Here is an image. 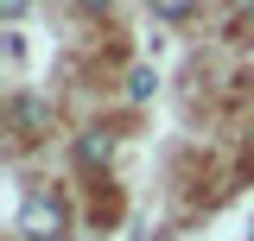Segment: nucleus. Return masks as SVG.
Returning <instances> with one entry per match:
<instances>
[{"label": "nucleus", "instance_id": "39448f33", "mask_svg": "<svg viewBox=\"0 0 254 241\" xmlns=\"http://www.w3.org/2000/svg\"><path fill=\"white\" fill-rule=\"evenodd\" d=\"M146 6H153L159 19H185V13H190V6H197V0H146Z\"/></svg>", "mask_w": 254, "mask_h": 241}, {"label": "nucleus", "instance_id": "f257e3e1", "mask_svg": "<svg viewBox=\"0 0 254 241\" xmlns=\"http://www.w3.org/2000/svg\"><path fill=\"white\" fill-rule=\"evenodd\" d=\"M19 235L26 241H64L70 235V210H64L58 190H26V203H19Z\"/></svg>", "mask_w": 254, "mask_h": 241}, {"label": "nucleus", "instance_id": "423d86ee", "mask_svg": "<svg viewBox=\"0 0 254 241\" xmlns=\"http://www.w3.org/2000/svg\"><path fill=\"white\" fill-rule=\"evenodd\" d=\"M26 6H32V0H0V19H19Z\"/></svg>", "mask_w": 254, "mask_h": 241}, {"label": "nucleus", "instance_id": "f03ea898", "mask_svg": "<svg viewBox=\"0 0 254 241\" xmlns=\"http://www.w3.org/2000/svg\"><path fill=\"white\" fill-rule=\"evenodd\" d=\"M13 127H19L26 140H38V133H51V108H45L38 95H13Z\"/></svg>", "mask_w": 254, "mask_h": 241}, {"label": "nucleus", "instance_id": "6e6552de", "mask_svg": "<svg viewBox=\"0 0 254 241\" xmlns=\"http://www.w3.org/2000/svg\"><path fill=\"white\" fill-rule=\"evenodd\" d=\"M235 6H254V0H235Z\"/></svg>", "mask_w": 254, "mask_h": 241}, {"label": "nucleus", "instance_id": "20e7f679", "mask_svg": "<svg viewBox=\"0 0 254 241\" xmlns=\"http://www.w3.org/2000/svg\"><path fill=\"white\" fill-rule=\"evenodd\" d=\"M153 89H159V76L146 70V63H140V70H127V95H133V102H146Z\"/></svg>", "mask_w": 254, "mask_h": 241}, {"label": "nucleus", "instance_id": "0eeeda50", "mask_svg": "<svg viewBox=\"0 0 254 241\" xmlns=\"http://www.w3.org/2000/svg\"><path fill=\"white\" fill-rule=\"evenodd\" d=\"M76 6H83V13H108L115 0H76Z\"/></svg>", "mask_w": 254, "mask_h": 241}, {"label": "nucleus", "instance_id": "7ed1b4c3", "mask_svg": "<svg viewBox=\"0 0 254 241\" xmlns=\"http://www.w3.org/2000/svg\"><path fill=\"white\" fill-rule=\"evenodd\" d=\"M108 152H115L108 133H83V140H76V159H83V165H108Z\"/></svg>", "mask_w": 254, "mask_h": 241}]
</instances>
